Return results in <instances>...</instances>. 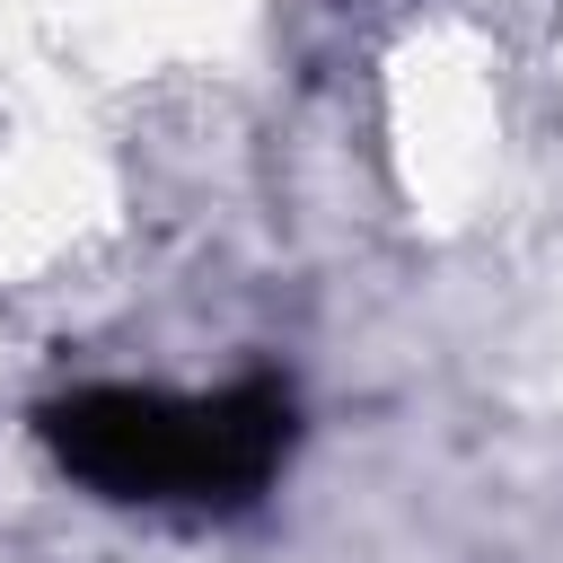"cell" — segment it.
Wrapping results in <instances>:
<instances>
[{
  "mask_svg": "<svg viewBox=\"0 0 563 563\" xmlns=\"http://www.w3.org/2000/svg\"><path fill=\"white\" fill-rule=\"evenodd\" d=\"M44 449L97 501H185L246 510L299 449V396L282 378H238L211 396L167 387H70L44 413Z\"/></svg>",
  "mask_w": 563,
  "mask_h": 563,
  "instance_id": "cell-1",
  "label": "cell"
}]
</instances>
